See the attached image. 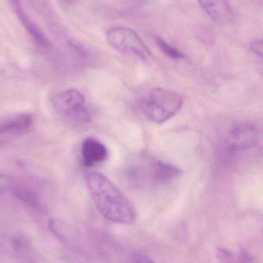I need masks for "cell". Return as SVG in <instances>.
I'll use <instances>...</instances> for the list:
<instances>
[{
    "mask_svg": "<svg viewBox=\"0 0 263 263\" xmlns=\"http://www.w3.org/2000/svg\"><path fill=\"white\" fill-rule=\"evenodd\" d=\"M86 182L97 210L105 219L121 225L136 222V211L131 202L106 176L91 172L86 174Z\"/></svg>",
    "mask_w": 263,
    "mask_h": 263,
    "instance_id": "6da1fadb",
    "label": "cell"
},
{
    "mask_svg": "<svg viewBox=\"0 0 263 263\" xmlns=\"http://www.w3.org/2000/svg\"><path fill=\"white\" fill-rule=\"evenodd\" d=\"M182 96L165 88L150 89L139 101V107L145 118L158 124L175 117L182 109Z\"/></svg>",
    "mask_w": 263,
    "mask_h": 263,
    "instance_id": "7a4b0ae2",
    "label": "cell"
},
{
    "mask_svg": "<svg viewBox=\"0 0 263 263\" xmlns=\"http://www.w3.org/2000/svg\"><path fill=\"white\" fill-rule=\"evenodd\" d=\"M182 170L158 159H138L133 161L131 176L135 185H163L177 179Z\"/></svg>",
    "mask_w": 263,
    "mask_h": 263,
    "instance_id": "3957f363",
    "label": "cell"
},
{
    "mask_svg": "<svg viewBox=\"0 0 263 263\" xmlns=\"http://www.w3.org/2000/svg\"><path fill=\"white\" fill-rule=\"evenodd\" d=\"M52 106L62 118L75 124H87L91 115L86 108V99L80 91L66 89L57 92L52 99Z\"/></svg>",
    "mask_w": 263,
    "mask_h": 263,
    "instance_id": "277c9868",
    "label": "cell"
},
{
    "mask_svg": "<svg viewBox=\"0 0 263 263\" xmlns=\"http://www.w3.org/2000/svg\"><path fill=\"white\" fill-rule=\"evenodd\" d=\"M107 40L112 47L126 55H133L141 60H148L151 52L142 39L133 29L116 27L107 33Z\"/></svg>",
    "mask_w": 263,
    "mask_h": 263,
    "instance_id": "5b68a950",
    "label": "cell"
},
{
    "mask_svg": "<svg viewBox=\"0 0 263 263\" xmlns=\"http://www.w3.org/2000/svg\"><path fill=\"white\" fill-rule=\"evenodd\" d=\"M259 135L257 128L250 123L236 125L230 131L227 148L231 153H239L253 148L257 144Z\"/></svg>",
    "mask_w": 263,
    "mask_h": 263,
    "instance_id": "8992f818",
    "label": "cell"
},
{
    "mask_svg": "<svg viewBox=\"0 0 263 263\" xmlns=\"http://www.w3.org/2000/svg\"><path fill=\"white\" fill-rule=\"evenodd\" d=\"M9 2H10L11 6H12L15 15H17L23 26L26 28V31L29 32L35 44L41 49H51L52 44H51L49 39L39 29L36 25L32 23V20H29V17L23 10L20 0H9Z\"/></svg>",
    "mask_w": 263,
    "mask_h": 263,
    "instance_id": "52a82bcc",
    "label": "cell"
},
{
    "mask_svg": "<svg viewBox=\"0 0 263 263\" xmlns=\"http://www.w3.org/2000/svg\"><path fill=\"white\" fill-rule=\"evenodd\" d=\"M82 159L85 166L92 167L106 160L108 149L98 139L87 138L83 141L81 148Z\"/></svg>",
    "mask_w": 263,
    "mask_h": 263,
    "instance_id": "ba28073f",
    "label": "cell"
},
{
    "mask_svg": "<svg viewBox=\"0 0 263 263\" xmlns=\"http://www.w3.org/2000/svg\"><path fill=\"white\" fill-rule=\"evenodd\" d=\"M199 3L207 15L218 24H227L233 20V9L227 0H199Z\"/></svg>",
    "mask_w": 263,
    "mask_h": 263,
    "instance_id": "9c48e42d",
    "label": "cell"
},
{
    "mask_svg": "<svg viewBox=\"0 0 263 263\" xmlns=\"http://www.w3.org/2000/svg\"><path fill=\"white\" fill-rule=\"evenodd\" d=\"M33 125V120L27 114H17L0 120V134L18 135L29 131Z\"/></svg>",
    "mask_w": 263,
    "mask_h": 263,
    "instance_id": "30bf717a",
    "label": "cell"
},
{
    "mask_svg": "<svg viewBox=\"0 0 263 263\" xmlns=\"http://www.w3.org/2000/svg\"><path fill=\"white\" fill-rule=\"evenodd\" d=\"M11 194L18 199L21 201L23 203L26 204L29 206L36 208L40 205V197L35 192L32 191L30 189L24 186V185H17L14 184L12 190L10 191Z\"/></svg>",
    "mask_w": 263,
    "mask_h": 263,
    "instance_id": "8fae6325",
    "label": "cell"
},
{
    "mask_svg": "<svg viewBox=\"0 0 263 263\" xmlns=\"http://www.w3.org/2000/svg\"><path fill=\"white\" fill-rule=\"evenodd\" d=\"M156 43H157L161 50L173 60H182L185 58V55L181 51L176 48L173 47L171 45L167 43L165 40L161 38L156 39Z\"/></svg>",
    "mask_w": 263,
    "mask_h": 263,
    "instance_id": "7c38bea8",
    "label": "cell"
},
{
    "mask_svg": "<svg viewBox=\"0 0 263 263\" xmlns=\"http://www.w3.org/2000/svg\"><path fill=\"white\" fill-rule=\"evenodd\" d=\"M15 183L12 178L0 173V193H6V192L10 193Z\"/></svg>",
    "mask_w": 263,
    "mask_h": 263,
    "instance_id": "4fadbf2b",
    "label": "cell"
},
{
    "mask_svg": "<svg viewBox=\"0 0 263 263\" xmlns=\"http://www.w3.org/2000/svg\"><path fill=\"white\" fill-rule=\"evenodd\" d=\"M128 263H156L151 258L142 253H134L131 255Z\"/></svg>",
    "mask_w": 263,
    "mask_h": 263,
    "instance_id": "5bb4252c",
    "label": "cell"
},
{
    "mask_svg": "<svg viewBox=\"0 0 263 263\" xmlns=\"http://www.w3.org/2000/svg\"><path fill=\"white\" fill-rule=\"evenodd\" d=\"M217 256L221 263H233V255L227 250L219 249L217 250Z\"/></svg>",
    "mask_w": 263,
    "mask_h": 263,
    "instance_id": "9a60e30c",
    "label": "cell"
},
{
    "mask_svg": "<svg viewBox=\"0 0 263 263\" xmlns=\"http://www.w3.org/2000/svg\"><path fill=\"white\" fill-rule=\"evenodd\" d=\"M250 49L258 57L263 58V40H256L252 42Z\"/></svg>",
    "mask_w": 263,
    "mask_h": 263,
    "instance_id": "2e32d148",
    "label": "cell"
},
{
    "mask_svg": "<svg viewBox=\"0 0 263 263\" xmlns=\"http://www.w3.org/2000/svg\"><path fill=\"white\" fill-rule=\"evenodd\" d=\"M237 263H256L254 258L247 250H242L239 253Z\"/></svg>",
    "mask_w": 263,
    "mask_h": 263,
    "instance_id": "e0dca14e",
    "label": "cell"
},
{
    "mask_svg": "<svg viewBox=\"0 0 263 263\" xmlns=\"http://www.w3.org/2000/svg\"><path fill=\"white\" fill-rule=\"evenodd\" d=\"M63 1L66 2L68 4H74V3H77L78 0H63Z\"/></svg>",
    "mask_w": 263,
    "mask_h": 263,
    "instance_id": "ac0fdd59",
    "label": "cell"
}]
</instances>
